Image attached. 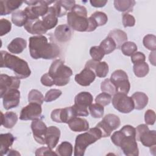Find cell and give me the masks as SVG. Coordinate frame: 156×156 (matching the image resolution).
Returning a JSON list of instances; mask_svg holds the SVG:
<instances>
[{
  "mask_svg": "<svg viewBox=\"0 0 156 156\" xmlns=\"http://www.w3.org/2000/svg\"><path fill=\"white\" fill-rule=\"evenodd\" d=\"M91 5L94 7H102L106 5L107 1L104 0H91L90 1Z\"/></svg>",
  "mask_w": 156,
  "mask_h": 156,
  "instance_id": "cell-52",
  "label": "cell"
},
{
  "mask_svg": "<svg viewBox=\"0 0 156 156\" xmlns=\"http://www.w3.org/2000/svg\"><path fill=\"white\" fill-rule=\"evenodd\" d=\"M96 78L95 73L90 69L85 68L80 73L75 76V81L81 86H89Z\"/></svg>",
  "mask_w": 156,
  "mask_h": 156,
  "instance_id": "cell-20",
  "label": "cell"
},
{
  "mask_svg": "<svg viewBox=\"0 0 156 156\" xmlns=\"http://www.w3.org/2000/svg\"><path fill=\"white\" fill-rule=\"evenodd\" d=\"M62 91L58 89H51L47 91L45 94L44 101L47 102H50L55 101L57 98H58L61 94Z\"/></svg>",
  "mask_w": 156,
  "mask_h": 156,
  "instance_id": "cell-45",
  "label": "cell"
},
{
  "mask_svg": "<svg viewBox=\"0 0 156 156\" xmlns=\"http://www.w3.org/2000/svg\"><path fill=\"white\" fill-rule=\"evenodd\" d=\"M90 54L93 60L101 61L105 55V52L99 46H92L90 49Z\"/></svg>",
  "mask_w": 156,
  "mask_h": 156,
  "instance_id": "cell-43",
  "label": "cell"
},
{
  "mask_svg": "<svg viewBox=\"0 0 156 156\" xmlns=\"http://www.w3.org/2000/svg\"><path fill=\"white\" fill-rule=\"evenodd\" d=\"M31 129L35 140L40 144H45L48 129L46 124L40 119L34 120L31 123Z\"/></svg>",
  "mask_w": 156,
  "mask_h": 156,
  "instance_id": "cell-16",
  "label": "cell"
},
{
  "mask_svg": "<svg viewBox=\"0 0 156 156\" xmlns=\"http://www.w3.org/2000/svg\"><path fill=\"white\" fill-rule=\"evenodd\" d=\"M93 96L89 92L82 91L78 93L74 98V104L72 106L76 115L77 116H87L89 112L87 108L92 104Z\"/></svg>",
  "mask_w": 156,
  "mask_h": 156,
  "instance_id": "cell-8",
  "label": "cell"
},
{
  "mask_svg": "<svg viewBox=\"0 0 156 156\" xmlns=\"http://www.w3.org/2000/svg\"><path fill=\"white\" fill-rule=\"evenodd\" d=\"M131 98L133 102L134 108L136 110H142L147 104L148 97L143 92H135L132 95Z\"/></svg>",
  "mask_w": 156,
  "mask_h": 156,
  "instance_id": "cell-29",
  "label": "cell"
},
{
  "mask_svg": "<svg viewBox=\"0 0 156 156\" xmlns=\"http://www.w3.org/2000/svg\"><path fill=\"white\" fill-rule=\"evenodd\" d=\"M24 27L27 32L33 35H42L48 31L42 20L40 19L27 20Z\"/></svg>",
  "mask_w": 156,
  "mask_h": 156,
  "instance_id": "cell-19",
  "label": "cell"
},
{
  "mask_svg": "<svg viewBox=\"0 0 156 156\" xmlns=\"http://www.w3.org/2000/svg\"><path fill=\"white\" fill-rule=\"evenodd\" d=\"M112 143L119 147L126 155L137 156L139 150L136 140L135 128L130 125L123 126L111 136Z\"/></svg>",
  "mask_w": 156,
  "mask_h": 156,
  "instance_id": "cell-2",
  "label": "cell"
},
{
  "mask_svg": "<svg viewBox=\"0 0 156 156\" xmlns=\"http://www.w3.org/2000/svg\"><path fill=\"white\" fill-rule=\"evenodd\" d=\"M120 124V119L117 115L108 114L96 124V127L101 130L102 137H108L111 135L113 130L119 127Z\"/></svg>",
  "mask_w": 156,
  "mask_h": 156,
  "instance_id": "cell-9",
  "label": "cell"
},
{
  "mask_svg": "<svg viewBox=\"0 0 156 156\" xmlns=\"http://www.w3.org/2000/svg\"><path fill=\"white\" fill-rule=\"evenodd\" d=\"M55 1H25L28 6L26 7L24 12L27 16V20L39 19L40 16H44L48 12L49 6Z\"/></svg>",
  "mask_w": 156,
  "mask_h": 156,
  "instance_id": "cell-7",
  "label": "cell"
},
{
  "mask_svg": "<svg viewBox=\"0 0 156 156\" xmlns=\"http://www.w3.org/2000/svg\"><path fill=\"white\" fill-rule=\"evenodd\" d=\"M102 137L101 130L96 127L91 128L88 132L77 135L75 141L74 155L83 156L87 147Z\"/></svg>",
  "mask_w": 156,
  "mask_h": 156,
  "instance_id": "cell-6",
  "label": "cell"
},
{
  "mask_svg": "<svg viewBox=\"0 0 156 156\" xmlns=\"http://www.w3.org/2000/svg\"><path fill=\"white\" fill-rule=\"evenodd\" d=\"M26 40L23 38L17 37L14 38L7 46L9 51L12 54H20L26 48Z\"/></svg>",
  "mask_w": 156,
  "mask_h": 156,
  "instance_id": "cell-27",
  "label": "cell"
},
{
  "mask_svg": "<svg viewBox=\"0 0 156 156\" xmlns=\"http://www.w3.org/2000/svg\"><path fill=\"white\" fill-rule=\"evenodd\" d=\"M122 21L124 27H133L135 24V18L132 15L128 13L123 14Z\"/></svg>",
  "mask_w": 156,
  "mask_h": 156,
  "instance_id": "cell-47",
  "label": "cell"
},
{
  "mask_svg": "<svg viewBox=\"0 0 156 156\" xmlns=\"http://www.w3.org/2000/svg\"><path fill=\"white\" fill-rule=\"evenodd\" d=\"M42 108L41 104L29 102V104L21 110L20 119L23 121L40 119Z\"/></svg>",
  "mask_w": 156,
  "mask_h": 156,
  "instance_id": "cell-13",
  "label": "cell"
},
{
  "mask_svg": "<svg viewBox=\"0 0 156 156\" xmlns=\"http://www.w3.org/2000/svg\"><path fill=\"white\" fill-rule=\"evenodd\" d=\"M60 136V130L55 126H49L46 133V144L51 149L57 144Z\"/></svg>",
  "mask_w": 156,
  "mask_h": 156,
  "instance_id": "cell-21",
  "label": "cell"
},
{
  "mask_svg": "<svg viewBox=\"0 0 156 156\" xmlns=\"http://www.w3.org/2000/svg\"><path fill=\"white\" fill-rule=\"evenodd\" d=\"M73 146L68 141H63L60 143L55 150L57 155L71 156L73 154Z\"/></svg>",
  "mask_w": 156,
  "mask_h": 156,
  "instance_id": "cell-35",
  "label": "cell"
},
{
  "mask_svg": "<svg viewBox=\"0 0 156 156\" xmlns=\"http://www.w3.org/2000/svg\"><path fill=\"white\" fill-rule=\"evenodd\" d=\"M143 43L144 46L152 51L156 49V37L153 34H147L143 38Z\"/></svg>",
  "mask_w": 156,
  "mask_h": 156,
  "instance_id": "cell-41",
  "label": "cell"
},
{
  "mask_svg": "<svg viewBox=\"0 0 156 156\" xmlns=\"http://www.w3.org/2000/svg\"><path fill=\"white\" fill-rule=\"evenodd\" d=\"M14 141H15V137L10 133H2L0 135V142H1L0 151L2 155L7 154V152L10 150L9 148L13 144Z\"/></svg>",
  "mask_w": 156,
  "mask_h": 156,
  "instance_id": "cell-28",
  "label": "cell"
},
{
  "mask_svg": "<svg viewBox=\"0 0 156 156\" xmlns=\"http://www.w3.org/2000/svg\"><path fill=\"white\" fill-rule=\"evenodd\" d=\"M77 116L72 106L63 108H57L52 111L51 118L54 122L58 123H67L72 118Z\"/></svg>",
  "mask_w": 156,
  "mask_h": 156,
  "instance_id": "cell-15",
  "label": "cell"
},
{
  "mask_svg": "<svg viewBox=\"0 0 156 156\" xmlns=\"http://www.w3.org/2000/svg\"><path fill=\"white\" fill-rule=\"evenodd\" d=\"M1 125L7 129H12L16 124L18 116L13 112H7L5 114L1 112Z\"/></svg>",
  "mask_w": 156,
  "mask_h": 156,
  "instance_id": "cell-30",
  "label": "cell"
},
{
  "mask_svg": "<svg viewBox=\"0 0 156 156\" xmlns=\"http://www.w3.org/2000/svg\"><path fill=\"white\" fill-rule=\"evenodd\" d=\"M11 19L15 26L21 27L24 26L28 18L24 10H18L12 13Z\"/></svg>",
  "mask_w": 156,
  "mask_h": 156,
  "instance_id": "cell-33",
  "label": "cell"
},
{
  "mask_svg": "<svg viewBox=\"0 0 156 156\" xmlns=\"http://www.w3.org/2000/svg\"><path fill=\"white\" fill-rule=\"evenodd\" d=\"M110 80L115 86L117 92L127 94L130 88L127 73L121 69L115 71L110 76Z\"/></svg>",
  "mask_w": 156,
  "mask_h": 156,
  "instance_id": "cell-12",
  "label": "cell"
},
{
  "mask_svg": "<svg viewBox=\"0 0 156 156\" xmlns=\"http://www.w3.org/2000/svg\"><path fill=\"white\" fill-rule=\"evenodd\" d=\"M48 73L53 79L54 85L62 87L68 83L70 77L73 75V71L69 67L65 65L62 60L57 59L52 63Z\"/></svg>",
  "mask_w": 156,
  "mask_h": 156,
  "instance_id": "cell-5",
  "label": "cell"
},
{
  "mask_svg": "<svg viewBox=\"0 0 156 156\" xmlns=\"http://www.w3.org/2000/svg\"><path fill=\"white\" fill-rule=\"evenodd\" d=\"M146 57L143 52H135L131 55V61L133 64L145 62Z\"/></svg>",
  "mask_w": 156,
  "mask_h": 156,
  "instance_id": "cell-50",
  "label": "cell"
},
{
  "mask_svg": "<svg viewBox=\"0 0 156 156\" xmlns=\"http://www.w3.org/2000/svg\"><path fill=\"white\" fill-rule=\"evenodd\" d=\"M29 52L34 59L43 58L51 60L57 57L60 54L58 46L54 43L48 42L44 35H35L29 38Z\"/></svg>",
  "mask_w": 156,
  "mask_h": 156,
  "instance_id": "cell-1",
  "label": "cell"
},
{
  "mask_svg": "<svg viewBox=\"0 0 156 156\" xmlns=\"http://www.w3.org/2000/svg\"><path fill=\"white\" fill-rule=\"evenodd\" d=\"M24 1L14 0H1L0 1V15H7L18 9Z\"/></svg>",
  "mask_w": 156,
  "mask_h": 156,
  "instance_id": "cell-22",
  "label": "cell"
},
{
  "mask_svg": "<svg viewBox=\"0 0 156 156\" xmlns=\"http://www.w3.org/2000/svg\"><path fill=\"white\" fill-rule=\"evenodd\" d=\"M108 37L112 38L115 41L116 45V48H120L121 45L127 40V34L123 30L118 29L111 30L109 32Z\"/></svg>",
  "mask_w": 156,
  "mask_h": 156,
  "instance_id": "cell-31",
  "label": "cell"
},
{
  "mask_svg": "<svg viewBox=\"0 0 156 156\" xmlns=\"http://www.w3.org/2000/svg\"><path fill=\"white\" fill-rule=\"evenodd\" d=\"M42 21L48 30L54 28L57 25L58 23V17L53 6L49 7L47 13L42 16Z\"/></svg>",
  "mask_w": 156,
  "mask_h": 156,
  "instance_id": "cell-24",
  "label": "cell"
},
{
  "mask_svg": "<svg viewBox=\"0 0 156 156\" xmlns=\"http://www.w3.org/2000/svg\"><path fill=\"white\" fill-rule=\"evenodd\" d=\"M88 108L91 116L94 118H101L104 115V107L97 103L91 104L88 107Z\"/></svg>",
  "mask_w": 156,
  "mask_h": 156,
  "instance_id": "cell-42",
  "label": "cell"
},
{
  "mask_svg": "<svg viewBox=\"0 0 156 156\" xmlns=\"http://www.w3.org/2000/svg\"><path fill=\"white\" fill-rule=\"evenodd\" d=\"M114 108L122 113H128L134 109V104L131 97L127 94L117 92L112 98Z\"/></svg>",
  "mask_w": 156,
  "mask_h": 156,
  "instance_id": "cell-11",
  "label": "cell"
},
{
  "mask_svg": "<svg viewBox=\"0 0 156 156\" xmlns=\"http://www.w3.org/2000/svg\"><path fill=\"white\" fill-rule=\"evenodd\" d=\"M144 121L147 125H153L155 122V113L152 110H147L144 114Z\"/></svg>",
  "mask_w": 156,
  "mask_h": 156,
  "instance_id": "cell-48",
  "label": "cell"
},
{
  "mask_svg": "<svg viewBox=\"0 0 156 156\" xmlns=\"http://www.w3.org/2000/svg\"><path fill=\"white\" fill-rule=\"evenodd\" d=\"M90 17L93 20L97 27L105 24L108 21L107 15L102 12H95Z\"/></svg>",
  "mask_w": 156,
  "mask_h": 156,
  "instance_id": "cell-37",
  "label": "cell"
},
{
  "mask_svg": "<svg viewBox=\"0 0 156 156\" xmlns=\"http://www.w3.org/2000/svg\"><path fill=\"white\" fill-rule=\"evenodd\" d=\"M35 155H57L56 152L52 151V150L49 147H41L36 150Z\"/></svg>",
  "mask_w": 156,
  "mask_h": 156,
  "instance_id": "cell-49",
  "label": "cell"
},
{
  "mask_svg": "<svg viewBox=\"0 0 156 156\" xmlns=\"http://www.w3.org/2000/svg\"><path fill=\"white\" fill-rule=\"evenodd\" d=\"M122 54L126 56H131L137 51L136 44L132 41H126L121 46Z\"/></svg>",
  "mask_w": 156,
  "mask_h": 156,
  "instance_id": "cell-38",
  "label": "cell"
},
{
  "mask_svg": "<svg viewBox=\"0 0 156 156\" xmlns=\"http://www.w3.org/2000/svg\"><path fill=\"white\" fill-rule=\"evenodd\" d=\"M0 53L1 68L12 69L20 79H26L30 75L31 71L27 62L5 51H1Z\"/></svg>",
  "mask_w": 156,
  "mask_h": 156,
  "instance_id": "cell-4",
  "label": "cell"
},
{
  "mask_svg": "<svg viewBox=\"0 0 156 156\" xmlns=\"http://www.w3.org/2000/svg\"><path fill=\"white\" fill-rule=\"evenodd\" d=\"M149 59V62L154 66H155V51H153L150 53Z\"/></svg>",
  "mask_w": 156,
  "mask_h": 156,
  "instance_id": "cell-53",
  "label": "cell"
},
{
  "mask_svg": "<svg viewBox=\"0 0 156 156\" xmlns=\"http://www.w3.org/2000/svg\"><path fill=\"white\" fill-rule=\"evenodd\" d=\"M85 68L91 69L99 77H106L109 71L108 65L105 62L96 61L93 59L87 62Z\"/></svg>",
  "mask_w": 156,
  "mask_h": 156,
  "instance_id": "cell-18",
  "label": "cell"
},
{
  "mask_svg": "<svg viewBox=\"0 0 156 156\" xmlns=\"http://www.w3.org/2000/svg\"><path fill=\"white\" fill-rule=\"evenodd\" d=\"M69 129L73 132H80L87 131L89 129V124L87 119L79 117H74L68 122Z\"/></svg>",
  "mask_w": 156,
  "mask_h": 156,
  "instance_id": "cell-25",
  "label": "cell"
},
{
  "mask_svg": "<svg viewBox=\"0 0 156 156\" xmlns=\"http://www.w3.org/2000/svg\"><path fill=\"white\" fill-rule=\"evenodd\" d=\"M44 98L43 94L38 90H32L28 94V101L29 102L37 103L42 104Z\"/></svg>",
  "mask_w": 156,
  "mask_h": 156,
  "instance_id": "cell-40",
  "label": "cell"
},
{
  "mask_svg": "<svg viewBox=\"0 0 156 156\" xmlns=\"http://www.w3.org/2000/svg\"><path fill=\"white\" fill-rule=\"evenodd\" d=\"M99 46L103 49L105 54H109L116 49V45L115 41L110 37H107L101 41Z\"/></svg>",
  "mask_w": 156,
  "mask_h": 156,
  "instance_id": "cell-36",
  "label": "cell"
},
{
  "mask_svg": "<svg viewBox=\"0 0 156 156\" xmlns=\"http://www.w3.org/2000/svg\"><path fill=\"white\" fill-rule=\"evenodd\" d=\"M12 28L11 23L7 19L2 18L0 20V35L3 36L9 33Z\"/></svg>",
  "mask_w": 156,
  "mask_h": 156,
  "instance_id": "cell-46",
  "label": "cell"
},
{
  "mask_svg": "<svg viewBox=\"0 0 156 156\" xmlns=\"http://www.w3.org/2000/svg\"><path fill=\"white\" fill-rule=\"evenodd\" d=\"M136 140L146 147H153L156 144L155 130H150L146 124H140L135 129Z\"/></svg>",
  "mask_w": 156,
  "mask_h": 156,
  "instance_id": "cell-10",
  "label": "cell"
},
{
  "mask_svg": "<svg viewBox=\"0 0 156 156\" xmlns=\"http://www.w3.org/2000/svg\"><path fill=\"white\" fill-rule=\"evenodd\" d=\"M3 106L5 110L16 107L20 101V92L18 89H11L2 97Z\"/></svg>",
  "mask_w": 156,
  "mask_h": 156,
  "instance_id": "cell-17",
  "label": "cell"
},
{
  "mask_svg": "<svg viewBox=\"0 0 156 156\" xmlns=\"http://www.w3.org/2000/svg\"><path fill=\"white\" fill-rule=\"evenodd\" d=\"M54 37L60 43L68 41L71 37V30L68 25L61 24L56 27L54 31Z\"/></svg>",
  "mask_w": 156,
  "mask_h": 156,
  "instance_id": "cell-23",
  "label": "cell"
},
{
  "mask_svg": "<svg viewBox=\"0 0 156 156\" xmlns=\"http://www.w3.org/2000/svg\"><path fill=\"white\" fill-rule=\"evenodd\" d=\"M75 1H56L54 5L57 17H62L71 11L75 5Z\"/></svg>",
  "mask_w": 156,
  "mask_h": 156,
  "instance_id": "cell-26",
  "label": "cell"
},
{
  "mask_svg": "<svg viewBox=\"0 0 156 156\" xmlns=\"http://www.w3.org/2000/svg\"><path fill=\"white\" fill-rule=\"evenodd\" d=\"M8 155H20V154L18 153L16 151L13 150H9V154H7Z\"/></svg>",
  "mask_w": 156,
  "mask_h": 156,
  "instance_id": "cell-54",
  "label": "cell"
},
{
  "mask_svg": "<svg viewBox=\"0 0 156 156\" xmlns=\"http://www.w3.org/2000/svg\"><path fill=\"white\" fill-rule=\"evenodd\" d=\"M133 71L135 75L138 77H143L146 76L149 71L148 64L145 62H140L134 64Z\"/></svg>",
  "mask_w": 156,
  "mask_h": 156,
  "instance_id": "cell-34",
  "label": "cell"
},
{
  "mask_svg": "<svg viewBox=\"0 0 156 156\" xmlns=\"http://www.w3.org/2000/svg\"><path fill=\"white\" fill-rule=\"evenodd\" d=\"M111 101H112V96L104 92H102L99 94L96 97V99H95L96 102L103 107L108 105L111 102Z\"/></svg>",
  "mask_w": 156,
  "mask_h": 156,
  "instance_id": "cell-44",
  "label": "cell"
},
{
  "mask_svg": "<svg viewBox=\"0 0 156 156\" xmlns=\"http://www.w3.org/2000/svg\"><path fill=\"white\" fill-rule=\"evenodd\" d=\"M67 23L69 27L79 32H92L97 27L93 20L87 17V9L79 4H75L68 12Z\"/></svg>",
  "mask_w": 156,
  "mask_h": 156,
  "instance_id": "cell-3",
  "label": "cell"
},
{
  "mask_svg": "<svg viewBox=\"0 0 156 156\" xmlns=\"http://www.w3.org/2000/svg\"><path fill=\"white\" fill-rule=\"evenodd\" d=\"M101 90L102 92L108 93L110 95H114L117 93L115 86L111 82L110 79H105L101 84Z\"/></svg>",
  "mask_w": 156,
  "mask_h": 156,
  "instance_id": "cell-39",
  "label": "cell"
},
{
  "mask_svg": "<svg viewBox=\"0 0 156 156\" xmlns=\"http://www.w3.org/2000/svg\"><path fill=\"white\" fill-rule=\"evenodd\" d=\"M113 3L117 10L127 13L133 10L135 1L133 0H115Z\"/></svg>",
  "mask_w": 156,
  "mask_h": 156,
  "instance_id": "cell-32",
  "label": "cell"
},
{
  "mask_svg": "<svg viewBox=\"0 0 156 156\" xmlns=\"http://www.w3.org/2000/svg\"><path fill=\"white\" fill-rule=\"evenodd\" d=\"M42 85L46 87H51L54 85V82L49 73H46L43 74L40 79Z\"/></svg>",
  "mask_w": 156,
  "mask_h": 156,
  "instance_id": "cell-51",
  "label": "cell"
},
{
  "mask_svg": "<svg viewBox=\"0 0 156 156\" xmlns=\"http://www.w3.org/2000/svg\"><path fill=\"white\" fill-rule=\"evenodd\" d=\"M20 85V80L18 77L9 76L7 74L0 75V97L11 89H18Z\"/></svg>",
  "mask_w": 156,
  "mask_h": 156,
  "instance_id": "cell-14",
  "label": "cell"
}]
</instances>
